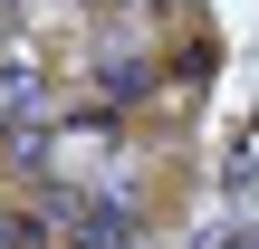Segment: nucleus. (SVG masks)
I'll list each match as a JSON object with an SVG mask.
<instances>
[{"label":"nucleus","mask_w":259,"mask_h":249,"mask_svg":"<svg viewBox=\"0 0 259 249\" xmlns=\"http://www.w3.org/2000/svg\"><path fill=\"white\" fill-rule=\"evenodd\" d=\"M58 221H67V249H135V211H125V202H87V192H77Z\"/></svg>","instance_id":"f257e3e1"},{"label":"nucleus","mask_w":259,"mask_h":249,"mask_svg":"<svg viewBox=\"0 0 259 249\" xmlns=\"http://www.w3.org/2000/svg\"><path fill=\"white\" fill-rule=\"evenodd\" d=\"M0 249H48V221L38 211H0Z\"/></svg>","instance_id":"f03ea898"}]
</instances>
